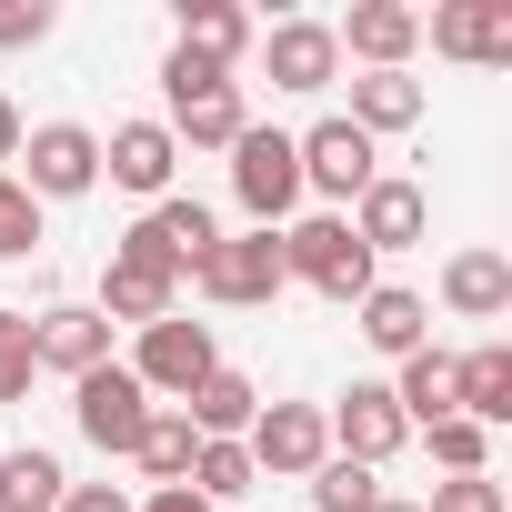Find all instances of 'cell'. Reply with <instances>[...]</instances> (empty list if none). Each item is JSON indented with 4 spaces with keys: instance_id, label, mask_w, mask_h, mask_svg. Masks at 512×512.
Instances as JSON below:
<instances>
[{
    "instance_id": "obj_1",
    "label": "cell",
    "mask_w": 512,
    "mask_h": 512,
    "mask_svg": "<svg viewBox=\"0 0 512 512\" xmlns=\"http://www.w3.org/2000/svg\"><path fill=\"white\" fill-rule=\"evenodd\" d=\"M231 201L251 211V231H282V221H292V201H302V151H292V131L251 121V131L231 141Z\"/></svg>"
},
{
    "instance_id": "obj_2",
    "label": "cell",
    "mask_w": 512,
    "mask_h": 512,
    "mask_svg": "<svg viewBox=\"0 0 512 512\" xmlns=\"http://www.w3.org/2000/svg\"><path fill=\"white\" fill-rule=\"evenodd\" d=\"M282 272H292V282H312L322 302H362V292H372V251L352 241V221H342V211H312V221H292V231H282Z\"/></svg>"
},
{
    "instance_id": "obj_3",
    "label": "cell",
    "mask_w": 512,
    "mask_h": 512,
    "mask_svg": "<svg viewBox=\"0 0 512 512\" xmlns=\"http://www.w3.org/2000/svg\"><path fill=\"white\" fill-rule=\"evenodd\" d=\"M241 452H251V472H262V482H312V472L332 462L322 402H262V412H251V432H241Z\"/></svg>"
},
{
    "instance_id": "obj_4",
    "label": "cell",
    "mask_w": 512,
    "mask_h": 512,
    "mask_svg": "<svg viewBox=\"0 0 512 512\" xmlns=\"http://www.w3.org/2000/svg\"><path fill=\"white\" fill-rule=\"evenodd\" d=\"M21 161L31 171H11L31 201H81V191H101V131H81V121H41V131H21Z\"/></svg>"
},
{
    "instance_id": "obj_5",
    "label": "cell",
    "mask_w": 512,
    "mask_h": 512,
    "mask_svg": "<svg viewBox=\"0 0 512 512\" xmlns=\"http://www.w3.org/2000/svg\"><path fill=\"white\" fill-rule=\"evenodd\" d=\"M151 412H161V402H151L121 362H101V372H81V382H71V422H81V442H91V452H121V462H131V442L151 432Z\"/></svg>"
},
{
    "instance_id": "obj_6",
    "label": "cell",
    "mask_w": 512,
    "mask_h": 512,
    "mask_svg": "<svg viewBox=\"0 0 512 512\" xmlns=\"http://www.w3.org/2000/svg\"><path fill=\"white\" fill-rule=\"evenodd\" d=\"M292 151H302V191H322V201H342V211L382 181V151H372L352 121H312V131H292Z\"/></svg>"
},
{
    "instance_id": "obj_7",
    "label": "cell",
    "mask_w": 512,
    "mask_h": 512,
    "mask_svg": "<svg viewBox=\"0 0 512 512\" xmlns=\"http://www.w3.org/2000/svg\"><path fill=\"white\" fill-rule=\"evenodd\" d=\"M211 362H221V352H211V322H181V312H171V322H151V332H141V352H131L121 372H131L151 402H181Z\"/></svg>"
},
{
    "instance_id": "obj_8",
    "label": "cell",
    "mask_w": 512,
    "mask_h": 512,
    "mask_svg": "<svg viewBox=\"0 0 512 512\" xmlns=\"http://www.w3.org/2000/svg\"><path fill=\"white\" fill-rule=\"evenodd\" d=\"M322 432H332V452H342V462H372V472H382V462L412 442V422H402L392 382H352V392L322 412Z\"/></svg>"
},
{
    "instance_id": "obj_9",
    "label": "cell",
    "mask_w": 512,
    "mask_h": 512,
    "mask_svg": "<svg viewBox=\"0 0 512 512\" xmlns=\"http://www.w3.org/2000/svg\"><path fill=\"white\" fill-rule=\"evenodd\" d=\"M422 41H432L442 61L502 71V61H512V0H432V11H422Z\"/></svg>"
},
{
    "instance_id": "obj_10",
    "label": "cell",
    "mask_w": 512,
    "mask_h": 512,
    "mask_svg": "<svg viewBox=\"0 0 512 512\" xmlns=\"http://www.w3.org/2000/svg\"><path fill=\"white\" fill-rule=\"evenodd\" d=\"M211 302H231V312H251V302H272L292 272H282V231H241V241H211V262L191 272Z\"/></svg>"
},
{
    "instance_id": "obj_11",
    "label": "cell",
    "mask_w": 512,
    "mask_h": 512,
    "mask_svg": "<svg viewBox=\"0 0 512 512\" xmlns=\"http://www.w3.org/2000/svg\"><path fill=\"white\" fill-rule=\"evenodd\" d=\"M211 241H221V221H211L201 201H181V191H171V201H151V211H141V231H131V251H141V262H161L171 282H191V272L211 262Z\"/></svg>"
},
{
    "instance_id": "obj_12",
    "label": "cell",
    "mask_w": 512,
    "mask_h": 512,
    "mask_svg": "<svg viewBox=\"0 0 512 512\" xmlns=\"http://www.w3.org/2000/svg\"><path fill=\"white\" fill-rule=\"evenodd\" d=\"M91 312H101V322H141V332H151V322H171V312H181V282L121 241L111 262H101V302H91Z\"/></svg>"
},
{
    "instance_id": "obj_13",
    "label": "cell",
    "mask_w": 512,
    "mask_h": 512,
    "mask_svg": "<svg viewBox=\"0 0 512 512\" xmlns=\"http://www.w3.org/2000/svg\"><path fill=\"white\" fill-rule=\"evenodd\" d=\"M342 221H352V241L382 262V251H412V241L432 231V201H422V181H392V171H382V181H372Z\"/></svg>"
},
{
    "instance_id": "obj_14",
    "label": "cell",
    "mask_w": 512,
    "mask_h": 512,
    "mask_svg": "<svg viewBox=\"0 0 512 512\" xmlns=\"http://www.w3.org/2000/svg\"><path fill=\"white\" fill-rule=\"evenodd\" d=\"M332 41L362 71H402L422 51V11H412V0H352V21H332Z\"/></svg>"
},
{
    "instance_id": "obj_15",
    "label": "cell",
    "mask_w": 512,
    "mask_h": 512,
    "mask_svg": "<svg viewBox=\"0 0 512 512\" xmlns=\"http://www.w3.org/2000/svg\"><path fill=\"white\" fill-rule=\"evenodd\" d=\"M171 171H181V141H171L161 121H121V131L101 141V181H121V191H141V201H171Z\"/></svg>"
},
{
    "instance_id": "obj_16",
    "label": "cell",
    "mask_w": 512,
    "mask_h": 512,
    "mask_svg": "<svg viewBox=\"0 0 512 512\" xmlns=\"http://www.w3.org/2000/svg\"><path fill=\"white\" fill-rule=\"evenodd\" d=\"M262 61H272V91H332L342 41H332V21H272L262 31Z\"/></svg>"
},
{
    "instance_id": "obj_17",
    "label": "cell",
    "mask_w": 512,
    "mask_h": 512,
    "mask_svg": "<svg viewBox=\"0 0 512 512\" xmlns=\"http://www.w3.org/2000/svg\"><path fill=\"white\" fill-rule=\"evenodd\" d=\"M31 352H41V372H71V382H81V372L111 362V322H101L91 302H51V312L31 322Z\"/></svg>"
},
{
    "instance_id": "obj_18",
    "label": "cell",
    "mask_w": 512,
    "mask_h": 512,
    "mask_svg": "<svg viewBox=\"0 0 512 512\" xmlns=\"http://www.w3.org/2000/svg\"><path fill=\"white\" fill-rule=\"evenodd\" d=\"M171 412H181V422H191L201 442H241V432H251V412H262V392H251V382H241L231 362H211V372H201V382H191V392H181Z\"/></svg>"
},
{
    "instance_id": "obj_19",
    "label": "cell",
    "mask_w": 512,
    "mask_h": 512,
    "mask_svg": "<svg viewBox=\"0 0 512 512\" xmlns=\"http://www.w3.org/2000/svg\"><path fill=\"white\" fill-rule=\"evenodd\" d=\"M352 312H362V342H372V352H392V362H412V352L432 342V302H422V292H402V282H372Z\"/></svg>"
},
{
    "instance_id": "obj_20",
    "label": "cell",
    "mask_w": 512,
    "mask_h": 512,
    "mask_svg": "<svg viewBox=\"0 0 512 512\" xmlns=\"http://www.w3.org/2000/svg\"><path fill=\"white\" fill-rule=\"evenodd\" d=\"M452 412H462V422H482V432H502V422H512V352H502V342H482V352H462V362H452Z\"/></svg>"
},
{
    "instance_id": "obj_21",
    "label": "cell",
    "mask_w": 512,
    "mask_h": 512,
    "mask_svg": "<svg viewBox=\"0 0 512 512\" xmlns=\"http://www.w3.org/2000/svg\"><path fill=\"white\" fill-rule=\"evenodd\" d=\"M442 302L462 322H502L512 312V262H502V251H452V262H442Z\"/></svg>"
},
{
    "instance_id": "obj_22",
    "label": "cell",
    "mask_w": 512,
    "mask_h": 512,
    "mask_svg": "<svg viewBox=\"0 0 512 512\" xmlns=\"http://www.w3.org/2000/svg\"><path fill=\"white\" fill-rule=\"evenodd\" d=\"M342 121H352L362 141H382V131H412V121H422V81H412V71H362Z\"/></svg>"
},
{
    "instance_id": "obj_23",
    "label": "cell",
    "mask_w": 512,
    "mask_h": 512,
    "mask_svg": "<svg viewBox=\"0 0 512 512\" xmlns=\"http://www.w3.org/2000/svg\"><path fill=\"white\" fill-rule=\"evenodd\" d=\"M171 141H191V151H231L241 131H251V111H241V91L221 81V91H201V101H171V121H161Z\"/></svg>"
},
{
    "instance_id": "obj_24",
    "label": "cell",
    "mask_w": 512,
    "mask_h": 512,
    "mask_svg": "<svg viewBox=\"0 0 512 512\" xmlns=\"http://www.w3.org/2000/svg\"><path fill=\"white\" fill-rule=\"evenodd\" d=\"M61 492H71V472H61L41 442L0 452V512H61Z\"/></svg>"
},
{
    "instance_id": "obj_25",
    "label": "cell",
    "mask_w": 512,
    "mask_h": 512,
    "mask_svg": "<svg viewBox=\"0 0 512 512\" xmlns=\"http://www.w3.org/2000/svg\"><path fill=\"white\" fill-rule=\"evenodd\" d=\"M181 51H201L211 71H231L251 51V11H231V0H181Z\"/></svg>"
},
{
    "instance_id": "obj_26",
    "label": "cell",
    "mask_w": 512,
    "mask_h": 512,
    "mask_svg": "<svg viewBox=\"0 0 512 512\" xmlns=\"http://www.w3.org/2000/svg\"><path fill=\"white\" fill-rule=\"evenodd\" d=\"M191 452H201V432H191V422H181L171 402H161V412H151V432L131 442V462H141V482H151V492L191 482Z\"/></svg>"
},
{
    "instance_id": "obj_27",
    "label": "cell",
    "mask_w": 512,
    "mask_h": 512,
    "mask_svg": "<svg viewBox=\"0 0 512 512\" xmlns=\"http://www.w3.org/2000/svg\"><path fill=\"white\" fill-rule=\"evenodd\" d=\"M392 402H402V422H412V432H432V422L452 412V352H432V342H422V352L402 362V382H392Z\"/></svg>"
},
{
    "instance_id": "obj_28",
    "label": "cell",
    "mask_w": 512,
    "mask_h": 512,
    "mask_svg": "<svg viewBox=\"0 0 512 512\" xmlns=\"http://www.w3.org/2000/svg\"><path fill=\"white\" fill-rule=\"evenodd\" d=\"M191 492L221 512V502H241V492H262V472H251L241 442H201V452H191Z\"/></svg>"
},
{
    "instance_id": "obj_29",
    "label": "cell",
    "mask_w": 512,
    "mask_h": 512,
    "mask_svg": "<svg viewBox=\"0 0 512 512\" xmlns=\"http://www.w3.org/2000/svg\"><path fill=\"white\" fill-rule=\"evenodd\" d=\"M372 502H382L372 462H342V452H332V462L312 472V512H372Z\"/></svg>"
},
{
    "instance_id": "obj_30",
    "label": "cell",
    "mask_w": 512,
    "mask_h": 512,
    "mask_svg": "<svg viewBox=\"0 0 512 512\" xmlns=\"http://www.w3.org/2000/svg\"><path fill=\"white\" fill-rule=\"evenodd\" d=\"M432 462H442V482H452V472H492V432L462 422V412H442V422H432Z\"/></svg>"
},
{
    "instance_id": "obj_31",
    "label": "cell",
    "mask_w": 512,
    "mask_h": 512,
    "mask_svg": "<svg viewBox=\"0 0 512 512\" xmlns=\"http://www.w3.org/2000/svg\"><path fill=\"white\" fill-rule=\"evenodd\" d=\"M41 352H31V312H0V402H31Z\"/></svg>"
},
{
    "instance_id": "obj_32",
    "label": "cell",
    "mask_w": 512,
    "mask_h": 512,
    "mask_svg": "<svg viewBox=\"0 0 512 512\" xmlns=\"http://www.w3.org/2000/svg\"><path fill=\"white\" fill-rule=\"evenodd\" d=\"M31 251H41V201L0 171V262H31Z\"/></svg>"
},
{
    "instance_id": "obj_33",
    "label": "cell",
    "mask_w": 512,
    "mask_h": 512,
    "mask_svg": "<svg viewBox=\"0 0 512 512\" xmlns=\"http://www.w3.org/2000/svg\"><path fill=\"white\" fill-rule=\"evenodd\" d=\"M422 512H512V492H502L492 472H452V482H432Z\"/></svg>"
},
{
    "instance_id": "obj_34",
    "label": "cell",
    "mask_w": 512,
    "mask_h": 512,
    "mask_svg": "<svg viewBox=\"0 0 512 512\" xmlns=\"http://www.w3.org/2000/svg\"><path fill=\"white\" fill-rule=\"evenodd\" d=\"M51 0H0V51H31V41H51Z\"/></svg>"
},
{
    "instance_id": "obj_35",
    "label": "cell",
    "mask_w": 512,
    "mask_h": 512,
    "mask_svg": "<svg viewBox=\"0 0 512 512\" xmlns=\"http://www.w3.org/2000/svg\"><path fill=\"white\" fill-rule=\"evenodd\" d=\"M221 81H231V71H211L201 51H181V41H171V61H161V91H171V101H201V91H221Z\"/></svg>"
},
{
    "instance_id": "obj_36",
    "label": "cell",
    "mask_w": 512,
    "mask_h": 512,
    "mask_svg": "<svg viewBox=\"0 0 512 512\" xmlns=\"http://www.w3.org/2000/svg\"><path fill=\"white\" fill-rule=\"evenodd\" d=\"M61 512H131V492H121V482H71Z\"/></svg>"
},
{
    "instance_id": "obj_37",
    "label": "cell",
    "mask_w": 512,
    "mask_h": 512,
    "mask_svg": "<svg viewBox=\"0 0 512 512\" xmlns=\"http://www.w3.org/2000/svg\"><path fill=\"white\" fill-rule=\"evenodd\" d=\"M131 512H211V502H201L191 482H171V492H151V502H131Z\"/></svg>"
},
{
    "instance_id": "obj_38",
    "label": "cell",
    "mask_w": 512,
    "mask_h": 512,
    "mask_svg": "<svg viewBox=\"0 0 512 512\" xmlns=\"http://www.w3.org/2000/svg\"><path fill=\"white\" fill-rule=\"evenodd\" d=\"M0 161H21V111L0 101Z\"/></svg>"
},
{
    "instance_id": "obj_39",
    "label": "cell",
    "mask_w": 512,
    "mask_h": 512,
    "mask_svg": "<svg viewBox=\"0 0 512 512\" xmlns=\"http://www.w3.org/2000/svg\"><path fill=\"white\" fill-rule=\"evenodd\" d=\"M372 512H422V502H402V492H382V502H372Z\"/></svg>"
}]
</instances>
